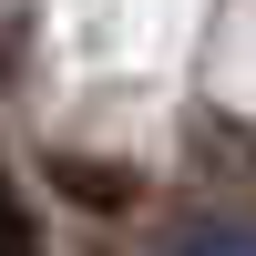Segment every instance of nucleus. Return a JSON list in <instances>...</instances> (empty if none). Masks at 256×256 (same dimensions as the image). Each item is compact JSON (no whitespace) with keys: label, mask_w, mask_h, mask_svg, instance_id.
Segmentation results:
<instances>
[{"label":"nucleus","mask_w":256,"mask_h":256,"mask_svg":"<svg viewBox=\"0 0 256 256\" xmlns=\"http://www.w3.org/2000/svg\"><path fill=\"white\" fill-rule=\"evenodd\" d=\"M52 184H62V195H82V205H134V174H113V164H72V154H62Z\"/></svg>","instance_id":"1"},{"label":"nucleus","mask_w":256,"mask_h":256,"mask_svg":"<svg viewBox=\"0 0 256 256\" xmlns=\"http://www.w3.org/2000/svg\"><path fill=\"white\" fill-rule=\"evenodd\" d=\"M0 256H41V246H31V216L10 205V184H0Z\"/></svg>","instance_id":"2"}]
</instances>
